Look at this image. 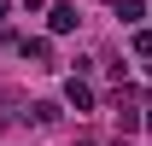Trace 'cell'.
Returning <instances> with one entry per match:
<instances>
[{
  "label": "cell",
  "mask_w": 152,
  "mask_h": 146,
  "mask_svg": "<svg viewBox=\"0 0 152 146\" xmlns=\"http://www.w3.org/2000/svg\"><path fill=\"white\" fill-rule=\"evenodd\" d=\"M76 23H82V18H76V6H53V12H47V29H53V35H70Z\"/></svg>",
  "instance_id": "6da1fadb"
},
{
  "label": "cell",
  "mask_w": 152,
  "mask_h": 146,
  "mask_svg": "<svg viewBox=\"0 0 152 146\" xmlns=\"http://www.w3.org/2000/svg\"><path fill=\"white\" fill-rule=\"evenodd\" d=\"M23 58H35L41 70H53V47H47L41 35H29V41H23Z\"/></svg>",
  "instance_id": "7a4b0ae2"
},
{
  "label": "cell",
  "mask_w": 152,
  "mask_h": 146,
  "mask_svg": "<svg viewBox=\"0 0 152 146\" xmlns=\"http://www.w3.org/2000/svg\"><path fill=\"white\" fill-rule=\"evenodd\" d=\"M64 99H70L76 111H88V105H94V88H88V82H76V76H70V88H64Z\"/></svg>",
  "instance_id": "3957f363"
},
{
  "label": "cell",
  "mask_w": 152,
  "mask_h": 146,
  "mask_svg": "<svg viewBox=\"0 0 152 146\" xmlns=\"http://www.w3.org/2000/svg\"><path fill=\"white\" fill-rule=\"evenodd\" d=\"M117 18H123V23H134V18H140V0H117Z\"/></svg>",
  "instance_id": "277c9868"
},
{
  "label": "cell",
  "mask_w": 152,
  "mask_h": 146,
  "mask_svg": "<svg viewBox=\"0 0 152 146\" xmlns=\"http://www.w3.org/2000/svg\"><path fill=\"white\" fill-rule=\"evenodd\" d=\"M134 53H140V58H152V29H134Z\"/></svg>",
  "instance_id": "5b68a950"
},
{
  "label": "cell",
  "mask_w": 152,
  "mask_h": 146,
  "mask_svg": "<svg viewBox=\"0 0 152 146\" xmlns=\"http://www.w3.org/2000/svg\"><path fill=\"white\" fill-rule=\"evenodd\" d=\"M0 18H6V0H0Z\"/></svg>",
  "instance_id": "8992f818"
},
{
  "label": "cell",
  "mask_w": 152,
  "mask_h": 146,
  "mask_svg": "<svg viewBox=\"0 0 152 146\" xmlns=\"http://www.w3.org/2000/svg\"><path fill=\"white\" fill-rule=\"evenodd\" d=\"M23 6H41V0H23Z\"/></svg>",
  "instance_id": "52a82bcc"
},
{
  "label": "cell",
  "mask_w": 152,
  "mask_h": 146,
  "mask_svg": "<svg viewBox=\"0 0 152 146\" xmlns=\"http://www.w3.org/2000/svg\"><path fill=\"white\" fill-rule=\"evenodd\" d=\"M146 128H152V111H146Z\"/></svg>",
  "instance_id": "ba28073f"
}]
</instances>
